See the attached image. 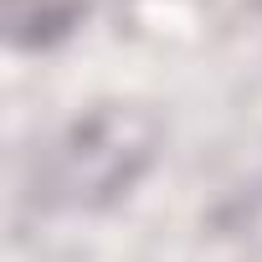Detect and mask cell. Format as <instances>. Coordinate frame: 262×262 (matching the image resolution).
<instances>
[]
</instances>
